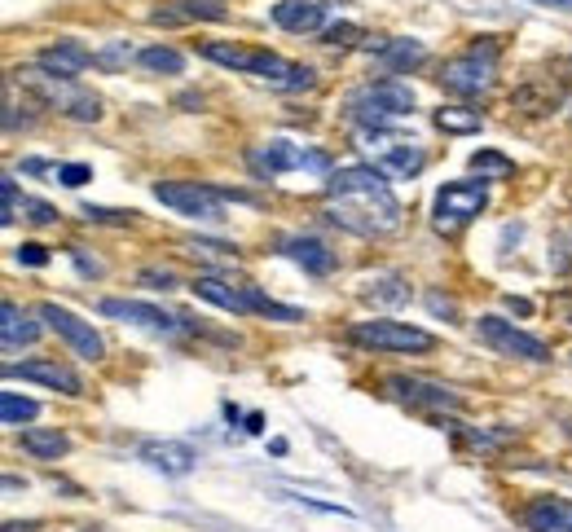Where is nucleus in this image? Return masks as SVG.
<instances>
[{
	"instance_id": "30",
	"label": "nucleus",
	"mask_w": 572,
	"mask_h": 532,
	"mask_svg": "<svg viewBox=\"0 0 572 532\" xmlns=\"http://www.w3.org/2000/svg\"><path fill=\"white\" fill-rule=\"evenodd\" d=\"M36 414H40V405L31 401V396L0 392V418H5V427H22V423H31Z\"/></svg>"
},
{
	"instance_id": "9",
	"label": "nucleus",
	"mask_w": 572,
	"mask_h": 532,
	"mask_svg": "<svg viewBox=\"0 0 572 532\" xmlns=\"http://www.w3.org/2000/svg\"><path fill=\"white\" fill-rule=\"evenodd\" d=\"M40 321L53 330V335H62L66 343H71L75 357L102 361V352H106V348H102V335H97V330L88 326L84 317H75L71 308H62V304H53V299H49V304H40Z\"/></svg>"
},
{
	"instance_id": "38",
	"label": "nucleus",
	"mask_w": 572,
	"mask_h": 532,
	"mask_svg": "<svg viewBox=\"0 0 572 532\" xmlns=\"http://www.w3.org/2000/svg\"><path fill=\"white\" fill-rule=\"evenodd\" d=\"M18 264H27V269H40V264H49V251H44L40 242H22V247H18Z\"/></svg>"
},
{
	"instance_id": "1",
	"label": "nucleus",
	"mask_w": 572,
	"mask_h": 532,
	"mask_svg": "<svg viewBox=\"0 0 572 532\" xmlns=\"http://www.w3.org/2000/svg\"><path fill=\"white\" fill-rule=\"evenodd\" d=\"M326 198H330V220L352 229L361 238H383L401 225V203L388 190L379 168L370 163H352L326 176Z\"/></svg>"
},
{
	"instance_id": "39",
	"label": "nucleus",
	"mask_w": 572,
	"mask_h": 532,
	"mask_svg": "<svg viewBox=\"0 0 572 532\" xmlns=\"http://www.w3.org/2000/svg\"><path fill=\"white\" fill-rule=\"evenodd\" d=\"M141 282L154 286V291H172V286H176V273H172V269H146V273H141Z\"/></svg>"
},
{
	"instance_id": "23",
	"label": "nucleus",
	"mask_w": 572,
	"mask_h": 532,
	"mask_svg": "<svg viewBox=\"0 0 572 532\" xmlns=\"http://www.w3.org/2000/svg\"><path fill=\"white\" fill-rule=\"evenodd\" d=\"M18 440H22V449H27L31 458H40V462H58L62 453L71 449V440H66L58 427H27Z\"/></svg>"
},
{
	"instance_id": "40",
	"label": "nucleus",
	"mask_w": 572,
	"mask_h": 532,
	"mask_svg": "<svg viewBox=\"0 0 572 532\" xmlns=\"http://www.w3.org/2000/svg\"><path fill=\"white\" fill-rule=\"evenodd\" d=\"M22 172H27V176H53V181H62V168H58V163H44V159H22Z\"/></svg>"
},
{
	"instance_id": "15",
	"label": "nucleus",
	"mask_w": 572,
	"mask_h": 532,
	"mask_svg": "<svg viewBox=\"0 0 572 532\" xmlns=\"http://www.w3.org/2000/svg\"><path fill=\"white\" fill-rule=\"evenodd\" d=\"M93 58L97 53H88L84 44L58 40V44H49V49H40V71L58 75V80H75V75H84L88 66H93Z\"/></svg>"
},
{
	"instance_id": "6",
	"label": "nucleus",
	"mask_w": 572,
	"mask_h": 532,
	"mask_svg": "<svg viewBox=\"0 0 572 532\" xmlns=\"http://www.w3.org/2000/svg\"><path fill=\"white\" fill-rule=\"evenodd\" d=\"M348 339L357 348H374V352H432L436 339L418 326H405V321H388V317H374V321H357L348 330Z\"/></svg>"
},
{
	"instance_id": "5",
	"label": "nucleus",
	"mask_w": 572,
	"mask_h": 532,
	"mask_svg": "<svg viewBox=\"0 0 572 532\" xmlns=\"http://www.w3.org/2000/svg\"><path fill=\"white\" fill-rule=\"evenodd\" d=\"M484 207H489V185L484 181H449L436 190L432 220L440 234H458L462 225H471Z\"/></svg>"
},
{
	"instance_id": "7",
	"label": "nucleus",
	"mask_w": 572,
	"mask_h": 532,
	"mask_svg": "<svg viewBox=\"0 0 572 532\" xmlns=\"http://www.w3.org/2000/svg\"><path fill=\"white\" fill-rule=\"evenodd\" d=\"M154 198L194 220H220V212H225V190H212V185H198V181H159Z\"/></svg>"
},
{
	"instance_id": "44",
	"label": "nucleus",
	"mask_w": 572,
	"mask_h": 532,
	"mask_svg": "<svg viewBox=\"0 0 572 532\" xmlns=\"http://www.w3.org/2000/svg\"><path fill=\"white\" fill-rule=\"evenodd\" d=\"M537 5H555V9H572V0H537Z\"/></svg>"
},
{
	"instance_id": "21",
	"label": "nucleus",
	"mask_w": 572,
	"mask_h": 532,
	"mask_svg": "<svg viewBox=\"0 0 572 532\" xmlns=\"http://www.w3.org/2000/svg\"><path fill=\"white\" fill-rule=\"evenodd\" d=\"M194 295L198 299H207V304H216V308H225V313H251V304H247V291L242 286H229V282H220V277L212 273H203V277H194Z\"/></svg>"
},
{
	"instance_id": "19",
	"label": "nucleus",
	"mask_w": 572,
	"mask_h": 532,
	"mask_svg": "<svg viewBox=\"0 0 572 532\" xmlns=\"http://www.w3.org/2000/svg\"><path fill=\"white\" fill-rule=\"evenodd\" d=\"M273 22H278L282 31H295V36H304V31H326V9L317 5V0H278L273 5Z\"/></svg>"
},
{
	"instance_id": "13",
	"label": "nucleus",
	"mask_w": 572,
	"mask_h": 532,
	"mask_svg": "<svg viewBox=\"0 0 572 532\" xmlns=\"http://www.w3.org/2000/svg\"><path fill=\"white\" fill-rule=\"evenodd\" d=\"M379 146V168L383 176H401V181H410V176L423 172V163H427V154L423 146H414V141H392V137H383V132H370V150Z\"/></svg>"
},
{
	"instance_id": "41",
	"label": "nucleus",
	"mask_w": 572,
	"mask_h": 532,
	"mask_svg": "<svg viewBox=\"0 0 572 532\" xmlns=\"http://www.w3.org/2000/svg\"><path fill=\"white\" fill-rule=\"evenodd\" d=\"M427 308H432L436 317H458V304H454V299H445L440 291H432V295H427Z\"/></svg>"
},
{
	"instance_id": "42",
	"label": "nucleus",
	"mask_w": 572,
	"mask_h": 532,
	"mask_svg": "<svg viewBox=\"0 0 572 532\" xmlns=\"http://www.w3.org/2000/svg\"><path fill=\"white\" fill-rule=\"evenodd\" d=\"M71 256H75V264H80V269H84L88 277H102V264H97V260H88V256H84V251H80V247H75V251H71Z\"/></svg>"
},
{
	"instance_id": "35",
	"label": "nucleus",
	"mask_w": 572,
	"mask_h": 532,
	"mask_svg": "<svg viewBox=\"0 0 572 532\" xmlns=\"http://www.w3.org/2000/svg\"><path fill=\"white\" fill-rule=\"evenodd\" d=\"M181 14L185 18H203V22H220L229 9L220 5V0H181Z\"/></svg>"
},
{
	"instance_id": "14",
	"label": "nucleus",
	"mask_w": 572,
	"mask_h": 532,
	"mask_svg": "<svg viewBox=\"0 0 572 532\" xmlns=\"http://www.w3.org/2000/svg\"><path fill=\"white\" fill-rule=\"evenodd\" d=\"M102 317L132 321V326H146L154 335H176V330H181V317H168L163 308L137 304V299H102Z\"/></svg>"
},
{
	"instance_id": "17",
	"label": "nucleus",
	"mask_w": 572,
	"mask_h": 532,
	"mask_svg": "<svg viewBox=\"0 0 572 532\" xmlns=\"http://www.w3.org/2000/svg\"><path fill=\"white\" fill-rule=\"evenodd\" d=\"M528 532H572V502L568 497H533L524 506Z\"/></svg>"
},
{
	"instance_id": "32",
	"label": "nucleus",
	"mask_w": 572,
	"mask_h": 532,
	"mask_svg": "<svg viewBox=\"0 0 572 532\" xmlns=\"http://www.w3.org/2000/svg\"><path fill=\"white\" fill-rule=\"evenodd\" d=\"M132 58H141V53H132V44H128V40H110L106 49H97L93 66H97V71H124V66H128Z\"/></svg>"
},
{
	"instance_id": "29",
	"label": "nucleus",
	"mask_w": 572,
	"mask_h": 532,
	"mask_svg": "<svg viewBox=\"0 0 572 532\" xmlns=\"http://www.w3.org/2000/svg\"><path fill=\"white\" fill-rule=\"evenodd\" d=\"M247 291V304H251V313H260V317H273V321H304L300 308H286L278 304V299H269L260 291V286H242Z\"/></svg>"
},
{
	"instance_id": "18",
	"label": "nucleus",
	"mask_w": 572,
	"mask_h": 532,
	"mask_svg": "<svg viewBox=\"0 0 572 532\" xmlns=\"http://www.w3.org/2000/svg\"><path fill=\"white\" fill-rule=\"evenodd\" d=\"M282 256L295 260L304 273H330V269H335V251H330L322 238H313V234L282 238Z\"/></svg>"
},
{
	"instance_id": "28",
	"label": "nucleus",
	"mask_w": 572,
	"mask_h": 532,
	"mask_svg": "<svg viewBox=\"0 0 572 532\" xmlns=\"http://www.w3.org/2000/svg\"><path fill=\"white\" fill-rule=\"evenodd\" d=\"M436 128L440 132H480L484 128V119H480V110H467V106H440L436 110Z\"/></svg>"
},
{
	"instance_id": "37",
	"label": "nucleus",
	"mask_w": 572,
	"mask_h": 532,
	"mask_svg": "<svg viewBox=\"0 0 572 532\" xmlns=\"http://www.w3.org/2000/svg\"><path fill=\"white\" fill-rule=\"evenodd\" d=\"M84 181H93V168H88V163H62V185L66 190H80Z\"/></svg>"
},
{
	"instance_id": "25",
	"label": "nucleus",
	"mask_w": 572,
	"mask_h": 532,
	"mask_svg": "<svg viewBox=\"0 0 572 532\" xmlns=\"http://www.w3.org/2000/svg\"><path fill=\"white\" fill-rule=\"evenodd\" d=\"M511 106L524 110V115H550V110L559 106V88L550 84H524L511 93Z\"/></svg>"
},
{
	"instance_id": "16",
	"label": "nucleus",
	"mask_w": 572,
	"mask_h": 532,
	"mask_svg": "<svg viewBox=\"0 0 572 532\" xmlns=\"http://www.w3.org/2000/svg\"><path fill=\"white\" fill-rule=\"evenodd\" d=\"M141 462H150V467L163 475H190L198 453H194V445H185V440H150V445H141Z\"/></svg>"
},
{
	"instance_id": "2",
	"label": "nucleus",
	"mask_w": 572,
	"mask_h": 532,
	"mask_svg": "<svg viewBox=\"0 0 572 532\" xmlns=\"http://www.w3.org/2000/svg\"><path fill=\"white\" fill-rule=\"evenodd\" d=\"M348 119L366 132H383L392 119L410 115L414 110V88L401 84V80H374V84H361L357 93L344 102Z\"/></svg>"
},
{
	"instance_id": "10",
	"label": "nucleus",
	"mask_w": 572,
	"mask_h": 532,
	"mask_svg": "<svg viewBox=\"0 0 572 532\" xmlns=\"http://www.w3.org/2000/svg\"><path fill=\"white\" fill-rule=\"evenodd\" d=\"M388 396L401 405H414V409H462V396L445 383H427V379H414V374H392L388 383Z\"/></svg>"
},
{
	"instance_id": "20",
	"label": "nucleus",
	"mask_w": 572,
	"mask_h": 532,
	"mask_svg": "<svg viewBox=\"0 0 572 532\" xmlns=\"http://www.w3.org/2000/svg\"><path fill=\"white\" fill-rule=\"evenodd\" d=\"M0 343H5V352H18V348H31V343L40 339V321L27 313V308H18V304H9L5 299V308H0Z\"/></svg>"
},
{
	"instance_id": "24",
	"label": "nucleus",
	"mask_w": 572,
	"mask_h": 532,
	"mask_svg": "<svg viewBox=\"0 0 572 532\" xmlns=\"http://www.w3.org/2000/svg\"><path fill=\"white\" fill-rule=\"evenodd\" d=\"M203 58L229 66V71H242V75L256 71V49H242V44H229V40H207L203 44Z\"/></svg>"
},
{
	"instance_id": "34",
	"label": "nucleus",
	"mask_w": 572,
	"mask_h": 532,
	"mask_svg": "<svg viewBox=\"0 0 572 532\" xmlns=\"http://www.w3.org/2000/svg\"><path fill=\"white\" fill-rule=\"evenodd\" d=\"M357 40H361L357 22H330L322 31V44H330V49H348V44H357Z\"/></svg>"
},
{
	"instance_id": "33",
	"label": "nucleus",
	"mask_w": 572,
	"mask_h": 532,
	"mask_svg": "<svg viewBox=\"0 0 572 532\" xmlns=\"http://www.w3.org/2000/svg\"><path fill=\"white\" fill-rule=\"evenodd\" d=\"M462 436H467L471 449H502V445H511V440H515V431H511V427H502V431L471 427V431H462Z\"/></svg>"
},
{
	"instance_id": "26",
	"label": "nucleus",
	"mask_w": 572,
	"mask_h": 532,
	"mask_svg": "<svg viewBox=\"0 0 572 532\" xmlns=\"http://www.w3.org/2000/svg\"><path fill=\"white\" fill-rule=\"evenodd\" d=\"M366 304H388V308H396V304H405L410 299V286H405V277H396V273H388V277H374V282H366Z\"/></svg>"
},
{
	"instance_id": "12",
	"label": "nucleus",
	"mask_w": 572,
	"mask_h": 532,
	"mask_svg": "<svg viewBox=\"0 0 572 532\" xmlns=\"http://www.w3.org/2000/svg\"><path fill=\"white\" fill-rule=\"evenodd\" d=\"M251 163H256V172H264V176L295 172V168L326 172V154H313V150L295 146V141H269V146H260L256 154H251Z\"/></svg>"
},
{
	"instance_id": "27",
	"label": "nucleus",
	"mask_w": 572,
	"mask_h": 532,
	"mask_svg": "<svg viewBox=\"0 0 572 532\" xmlns=\"http://www.w3.org/2000/svg\"><path fill=\"white\" fill-rule=\"evenodd\" d=\"M141 66H146L150 75H181L185 71V58L176 49H168V44H150V49H141Z\"/></svg>"
},
{
	"instance_id": "3",
	"label": "nucleus",
	"mask_w": 572,
	"mask_h": 532,
	"mask_svg": "<svg viewBox=\"0 0 572 532\" xmlns=\"http://www.w3.org/2000/svg\"><path fill=\"white\" fill-rule=\"evenodd\" d=\"M493 80H498V40H489V36L476 40L467 53H458V58H449L440 66V84L458 97L489 93Z\"/></svg>"
},
{
	"instance_id": "8",
	"label": "nucleus",
	"mask_w": 572,
	"mask_h": 532,
	"mask_svg": "<svg viewBox=\"0 0 572 532\" xmlns=\"http://www.w3.org/2000/svg\"><path fill=\"white\" fill-rule=\"evenodd\" d=\"M476 330H480V339L489 343L498 357H520V361H550V348L537 335H528V330H520L515 321H506V317H480L476 321Z\"/></svg>"
},
{
	"instance_id": "43",
	"label": "nucleus",
	"mask_w": 572,
	"mask_h": 532,
	"mask_svg": "<svg viewBox=\"0 0 572 532\" xmlns=\"http://www.w3.org/2000/svg\"><path fill=\"white\" fill-rule=\"evenodd\" d=\"M247 431H251V436H260V431H264V418H260V414H247Z\"/></svg>"
},
{
	"instance_id": "36",
	"label": "nucleus",
	"mask_w": 572,
	"mask_h": 532,
	"mask_svg": "<svg viewBox=\"0 0 572 532\" xmlns=\"http://www.w3.org/2000/svg\"><path fill=\"white\" fill-rule=\"evenodd\" d=\"M132 216L137 212H115V207H84V220H102V225H132Z\"/></svg>"
},
{
	"instance_id": "11",
	"label": "nucleus",
	"mask_w": 572,
	"mask_h": 532,
	"mask_svg": "<svg viewBox=\"0 0 572 532\" xmlns=\"http://www.w3.org/2000/svg\"><path fill=\"white\" fill-rule=\"evenodd\" d=\"M9 379H27V383H44L62 396H84V379L71 370V365L53 361V357H31V361H18L9 365Z\"/></svg>"
},
{
	"instance_id": "45",
	"label": "nucleus",
	"mask_w": 572,
	"mask_h": 532,
	"mask_svg": "<svg viewBox=\"0 0 572 532\" xmlns=\"http://www.w3.org/2000/svg\"><path fill=\"white\" fill-rule=\"evenodd\" d=\"M36 524H5V532H31Z\"/></svg>"
},
{
	"instance_id": "31",
	"label": "nucleus",
	"mask_w": 572,
	"mask_h": 532,
	"mask_svg": "<svg viewBox=\"0 0 572 532\" xmlns=\"http://www.w3.org/2000/svg\"><path fill=\"white\" fill-rule=\"evenodd\" d=\"M471 172H480V181H489V176L506 181V176H515V163L506 159V154H498V150H476V154H471Z\"/></svg>"
},
{
	"instance_id": "22",
	"label": "nucleus",
	"mask_w": 572,
	"mask_h": 532,
	"mask_svg": "<svg viewBox=\"0 0 572 532\" xmlns=\"http://www.w3.org/2000/svg\"><path fill=\"white\" fill-rule=\"evenodd\" d=\"M370 53H379V62L388 66L392 75H401V71H414V66L427 58L423 40H379V44L370 40Z\"/></svg>"
},
{
	"instance_id": "4",
	"label": "nucleus",
	"mask_w": 572,
	"mask_h": 532,
	"mask_svg": "<svg viewBox=\"0 0 572 532\" xmlns=\"http://www.w3.org/2000/svg\"><path fill=\"white\" fill-rule=\"evenodd\" d=\"M14 75L44 106L75 119V124H97V119H102V102H97L93 93H84V88H75L71 80H58V75H49V71H14Z\"/></svg>"
}]
</instances>
